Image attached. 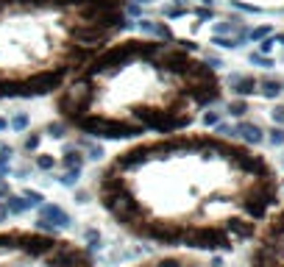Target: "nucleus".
I'll use <instances>...</instances> for the list:
<instances>
[{"label":"nucleus","mask_w":284,"mask_h":267,"mask_svg":"<svg viewBox=\"0 0 284 267\" xmlns=\"http://www.w3.org/2000/svg\"><path fill=\"white\" fill-rule=\"evenodd\" d=\"M270 114H273V122H276V125H284V106H276Z\"/></svg>","instance_id":"bb28decb"},{"label":"nucleus","mask_w":284,"mask_h":267,"mask_svg":"<svg viewBox=\"0 0 284 267\" xmlns=\"http://www.w3.org/2000/svg\"><path fill=\"white\" fill-rule=\"evenodd\" d=\"M126 267H223L220 259H212V262H204L198 259L192 250H170V253H154V256H145L139 262H131Z\"/></svg>","instance_id":"39448f33"},{"label":"nucleus","mask_w":284,"mask_h":267,"mask_svg":"<svg viewBox=\"0 0 284 267\" xmlns=\"http://www.w3.org/2000/svg\"><path fill=\"white\" fill-rule=\"evenodd\" d=\"M9 128L26 131L28 128V117H26V114H14V117H9Z\"/></svg>","instance_id":"412c9836"},{"label":"nucleus","mask_w":284,"mask_h":267,"mask_svg":"<svg viewBox=\"0 0 284 267\" xmlns=\"http://www.w3.org/2000/svg\"><path fill=\"white\" fill-rule=\"evenodd\" d=\"M0 131H9V120L6 117H0Z\"/></svg>","instance_id":"7c9ffc66"},{"label":"nucleus","mask_w":284,"mask_h":267,"mask_svg":"<svg viewBox=\"0 0 284 267\" xmlns=\"http://www.w3.org/2000/svg\"><path fill=\"white\" fill-rule=\"evenodd\" d=\"M265 36H270V25H259L254 31H248V39H254V42H262Z\"/></svg>","instance_id":"5701e85b"},{"label":"nucleus","mask_w":284,"mask_h":267,"mask_svg":"<svg viewBox=\"0 0 284 267\" xmlns=\"http://www.w3.org/2000/svg\"><path fill=\"white\" fill-rule=\"evenodd\" d=\"M279 42H282V45H284V36H279Z\"/></svg>","instance_id":"2f4dec72"},{"label":"nucleus","mask_w":284,"mask_h":267,"mask_svg":"<svg viewBox=\"0 0 284 267\" xmlns=\"http://www.w3.org/2000/svg\"><path fill=\"white\" fill-rule=\"evenodd\" d=\"M229 86H232L234 95L248 97V95H254V92L259 89V81L254 75H232V78H229Z\"/></svg>","instance_id":"9d476101"},{"label":"nucleus","mask_w":284,"mask_h":267,"mask_svg":"<svg viewBox=\"0 0 284 267\" xmlns=\"http://www.w3.org/2000/svg\"><path fill=\"white\" fill-rule=\"evenodd\" d=\"M81 175H84V170H61L59 184L61 187H67V190H76L78 184H81Z\"/></svg>","instance_id":"dca6fc26"},{"label":"nucleus","mask_w":284,"mask_h":267,"mask_svg":"<svg viewBox=\"0 0 284 267\" xmlns=\"http://www.w3.org/2000/svg\"><path fill=\"white\" fill-rule=\"evenodd\" d=\"M220 100L223 84L195 45L148 34L112 39L51 95L70 134L101 142L187 131Z\"/></svg>","instance_id":"f03ea898"},{"label":"nucleus","mask_w":284,"mask_h":267,"mask_svg":"<svg viewBox=\"0 0 284 267\" xmlns=\"http://www.w3.org/2000/svg\"><path fill=\"white\" fill-rule=\"evenodd\" d=\"M0 267H101L86 245L39 228H0Z\"/></svg>","instance_id":"20e7f679"},{"label":"nucleus","mask_w":284,"mask_h":267,"mask_svg":"<svg viewBox=\"0 0 284 267\" xmlns=\"http://www.w3.org/2000/svg\"><path fill=\"white\" fill-rule=\"evenodd\" d=\"M28 172H31V167H28V164H26V167H17V178H26Z\"/></svg>","instance_id":"c756f323"},{"label":"nucleus","mask_w":284,"mask_h":267,"mask_svg":"<svg viewBox=\"0 0 284 267\" xmlns=\"http://www.w3.org/2000/svg\"><path fill=\"white\" fill-rule=\"evenodd\" d=\"M81 150H84V156H86V162H101L106 156V150H103V142L101 139H92V137H84V134H78L76 139H73Z\"/></svg>","instance_id":"1a4fd4ad"},{"label":"nucleus","mask_w":284,"mask_h":267,"mask_svg":"<svg viewBox=\"0 0 284 267\" xmlns=\"http://www.w3.org/2000/svg\"><path fill=\"white\" fill-rule=\"evenodd\" d=\"M11 159H14V147H11V145H3V142H0V178H6V175H9Z\"/></svg>","instance_id":"4468645a"},{"label":"nucleus","mask_w":284,"mask_h":267,"mask_svg":"<svg viewBox=\"0 0 284 267\" xmlns=\"http://www.w3.org/2000/svg\"><path fill=\"white\" fill-rule=\"evenodd\" d=\"M9 209H6V203H3V200H0V225H3V223H6V220H9Z\"/></svg>","instance_id":"c85d7f7f"},{"label":"nucleus","mask_w":284,"mask_h":267,"mask_svg":"<svg viewBox=\"0 0 284 267\" xmlns=\"http://www.w3.org/2000/svg\"><path fill=\"white\" fill-rule=\"evenodd\" d=\"M229 114H232V117H245V114H248V103H245L242 97L232 100V103H229Z\"/></svg>","instance_id":"a211bd4d"},{"label":"nucleus","mask_w":284,"mask_h":267,"mask_svg":"<svg viewBox=\"0 0 284 267\" xmlns=\"http://www.w3.org/2000/svg\"><path fill=\"white\" fill-rule=\"evenodd\" d=\"M84 245H86V250L89 253H101V248H103L106 242H103V234H101V228L98 225H86L84 228Z\"/></svg>","instance_id":"f8f14e48"},{"label":"nucleus","mask_w":284,"mask_h":267,"mask_svg":"<svg viewBox=\"0 0 284 267\" xmlns=\"http://www.w3.org/2000/svg\"><path fill=\"white\" fill-rule=\"evenodd\" d=\"M34 167H36V170L51 172V170L59 167V159H56L53 153H42V150H36V153H34Z\"/></svg>","instance_id":"ddd939ff"},{"label":"nucleus","mask_w":284,"mask_h":267,"mask_svg":"<svg viewBox=\"0 0 284 267\" xmlns=\"http://www.w3.org/2000/svg\"><path fill=\"white\" fill-rule=\"evenodd\" d=\"M273 45H276L273 36H265V39H262V45H259V53H270V50H273Z\"/></svg>","instance_id":"a878e982"},{"label":"nucleus","mask_w":284,"mask_h":267,"mask_svg":"<svg viewBox=\"0 0 284 267\" xmlns=\"http://www.w3.org/2000/svg\"><path fill=\"white\" fill-rule=\"evenodd\" d=\"M34 228H39V231H45V234H59V231H64V228H73V215H70L64 206H59V203L45 200V203H39Z\"/></svg>","instance_id":"423d86ee"},{"label":"nucleus","mask_w":284,"mask_h":267,"mask_svg":"<svg viewBox=\"0 0 284 267\" xmlns=\"http://www.w3.org/2000/svg\"><path fill=\"white\" fill-rule=\"evenodd\" d=\"M201 120H204V125H207V128H215L217 122H220V114L212 112V109H207V112H201Z\"/></svg>","instance_id":"aec40b11"},{"label":"nucleus","mask_w":284,"mask_h":267,"mask_svg":"<svg viewBox=\"0 0 284 267\" xmlns=\"http://www.w3.org/2000/svg\"><path fill=\"white\" fill-rule=\"evenodd\" d=\"M20 195H26L34 206H39V203H45V195L42 192H36V190H31V187H26V190H20Z\"/></svg>","instance_id":"4be33fe9"},{"label":"nucleus","mask_w":284,"mask_h":267,"mask_svg":"<svg viewBox=\"0 0 284 267\" xmlns=\"http://www.w3.org/2000/svg\"><path fill=\"white\" fill-rule=\"evenodd\" d=\"M248 59H251V64H259V67H273V61L267 59L265 53H251Z\"/></svg>","instance_id":"b1692460"},{"label":"nucleus","mask_w":284,"mask_h":267,"mask_svg":"<svg viewBox=\"0 0 284 267\" xmlns=\"http://www.w3.org/2000/svg\"><path fill=\"white\" fill-rule=\"evenodd\" d=\"M84 164H86V156L76 142H70V145L61 150V159H59L61 170H84Z\"/></svg>","instance_id":"0eeeda50"},{"label":"nucleus","mask_w":284,"mask_h":267,"mask_svg":"<svg viewBox=\"0 0 284 267\" xmlns=\"http://www.w3.org/2000/svg\"><path fill=\"white\" fill-rule=\"evenodd\" d=\"M89 192L129 240L192 253H229L254 240L279 203L265 156L189 128L129 142L98 167Z\"/></svg>","instance_id":"f257e3e1"},{"label":"nucleus","mask_w":284,"mask_h":267,"mask_svg":"<svg viewBox=\"0 0 284 267\" xmlns=\"http://www.w3.org/2000/svg\"><path fill=\"white\" fill-rule=\"evenodd\" d=\"M11 192H14V190H11V184L6 181V178H0V200H6Z\"/></svg>","instance_id":"393cba45"},{"label":"nucleus","mask_w":284,"mask_h":267,"mask_svg":"<svg viewBox=\"0 0 284 267\" xmlns=\"http://www.w3.org/2000/svg\"><path fill=\"white\" fill-rule=\"evenodd\" d=\"M282 81H273V78H265V81H259V89L257 92H262L265 97H279L282 95Z\"/></svg>","instance_id":"2eb2a0df"},{"label":"nucleus","mask_w":284,"mask_h":267,"mask_svg":"<svg viewBox=\"0 0 284 267\" xmlns=\"http://www.w3.org/2000/svg\"><path fill=\"white\" fill-rule=\"evenodd\" d=\"M89 198H92V192H84L81 187H76V203H86Z\"/></svg>","instance_id":"cd10ccee"},{"label":"nucleus","mask_w":284,"mask_h":267,"mask_svg":"<svg viewBox=\"0 0 284 267\" xmlns=\"http://www.w3.org/2000/svg\"><path fill=\"white\" fill-rule=\"evenodd\" d=\"M237 137L242 139V145L254 147V145H259V142L265 139V131L259 128L257 122H237V125H234V139Z\"/></svg>","instance_id":"6e6552de"},{"label":"nucleus","mask_w":284,"mask_h":267,"mask_svg":"<svg viewBox=\"0 0 284 267\" xmlns=\"http://www.w3.org/2000/svg\"><path fill=\"white\" fill-rule=\"evenodd\" d=\"M137 14L131 0H0V103L56 95Z\"/></svg>","instance_id":"7ed1b4c3"},{"label":"nucleus","mask_w":284,"mask_h":267,"mask_svg":"<svg viewBox=\"0 0 284 267\" xmlns=\"http://www.w3.org/2000/svg\"><path fill=\"white\" fill-rule=\"evenodd\" d=\"M39 142H42V128H31L28 131V139L23 142V150H26V153H36V150H39Z\"/></svg>","instance_id":"f3484780"},{"label":"nucleus","mask_w":284,"mask_h":267,"mask_svg":"<svg viewBox=\"0 0 284 267\" xmlns=\"http://www.w3.org/2000/svg\"><path fill=\"white\" fill-rule=\"evenodd\" d=\"M3 203H6V209H9L11 217H23V215H28V212L34 209V203H31L26 195H20V192H11V195L3 200Z\"/></svg>","instance_id":"9b49d317"},{"label":"nucleus","mask_w":284,"mask_h":267,"mask_svg":"<svg viewBox=\"0 0 284 267\" xmlns=\"http://www.w3.org/2000/svg\"><path fill=\"white\" fill-rule=\"evenodd\" d=\"M267 142L276 147H282L284 145V125H273V128L267 131Z\"/></svg>","instance_id":"6ab92c4d"}]
</instances>
